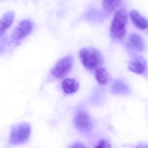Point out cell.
<instances>
[{
	"instance_id": "cell-1",
	"label": "cell",
	"mask_w": 148,
	"mask_h": 148,
	"mask_svg": "<svg viewBox=\"0 0 148 148\" xmlns=\"http://www.w3.org/2000/svg\"><path fill=\"white\" fill-rule=\"evenodd\" d=\"M79 56L83 65L89 70H96L103 62L100 52L91 47L82 49L79 52Z\"/></svg>"
},
{
	"instance_id": "cell-2",
	"label": "cell",
	"mask_w": 148,
	"mask_h": 148,
	"mask_svg": "<svg viewBox=\"0 0 148 148\" xmlns=\"http://www.w3.org/2000/svg\"><path fill=\"white\" fill-rule=\"evenodd\" d=\"M30 124L21 123L11 127L8 144L10 146H17L23 144L28 140L31 134Z\"/></svg>"
},
{
	"instance_id": "cell-3",
	"label": "cell",
	"mask_w": 148,
	"mask_h": 148,
	"mask_svg": "<svg viewBox=\"0 0 148 148\" xmlns=\"http://www.w3.org/2000/svg\"><path fill=\"white\" fill-rule=\"evenodd\" d=\"M127 16L124 10H117L114 16L110 28V34L113 38L121 39L127 33Z\"/></svg>"
},
{
	"instance_id": "cell-4",
	"label": "cell",
	"mask_w": 148,
	"mask_h": 148,
	"mask_svg": "<svg viewBox=\"0 0 148 148\" xmlns=\"http://www.w3.org/2000/svg\"><path fill=\"white\" fill-rule=\"evenodd\" d=\"M73 59L71 56L63 57L57 63L51 70L52 74L55 78L62 79L66 76L72 70Z\"/></svg>"
},
{
	"instance_id": "cell-5",
	"label": "cell",
	"mask_w": 148,
	"mask_h": 148,
	"mask_svg": "<svg viewBox=\"0 0 148 148\" xmlns=\"http://www.w3.org/2000/svg\"><path fill=\"white\" fill-rule=\"evenodd\" d=\"M32 23L29 20H25L20 22L14 30L11 38L15 41H19L27 36L32 30Z\"/></svg>"
},
{
	"instance_id": "cell-6",
	"label": "cell",
	"mask_w": 148,
	"mask_h": 148,
	"mask_svg": "<svg viewBox=\"0 0 148 148\" xmlns=\"http://www.w3.org/2000/svg\"><path fill=\"white\" fill-rule=\"evenodd\" d=\"M75 127L80 131L88 132L91 130L92 122L88 115L84 111H80L76 115L74 119Z\"/></svg>"
},
{
	"instance_id": "cell-7",
	"label": "cell",
	"mask_w": 148,
	"mask_h": 148,
	"mask_svg": "<svg viewBox=\"0 0 148 148\" xmlns=\"http://www.w3.org/2000/svg\"><path fill=\"white\" fill-rule=\"evenodd\" d=\"M147 67V62L143 56H137L130 62L128 69L137 74H142L146 71Z\"/></svg>"
},
{
	"instance_id": "cell-8",
	"label": "cell",
	"mask_w": 148,
	"mask_h": 148,
	"mask_svg": "<svg viewBox=\"0 0 148 148\" xmlns=\"http://www.w3.org/2000/svg\"><path fill=\"white\" fill-rule=\"evenodd\" d=\"M128 47L133 50L142 52L144 49V42L140 35L133 34L130 35L128 41Z\"/></svg>"
},
{
	"instance_id": "cell-9",
	"label": "cell",
	"mask_w": 148,
	"mask_h": 148,
	"mask_svg": "<svg viewBox=\"0 0 148 148\" xmlns=\"http://www.w3.org/2000/svg\"><path fill=\"white\" fill-rule=\"evenodd\" d=\"M15 13L13 11H9L4 14L0 19V37L3 35L14 21Z\"/></svg>"
},
{
	"instance_id": "cell-10",
	"label": "cell",
	"mask_w": 148,
	"mask_h": 148,
	"mask_svg": "<svg viewBox=\"0 0 148 148\" xmlns=\"http://www.w3.org/2000/svg\"><path fill=\"white\" fill-rule=\"evenodd\" d=\"M130 17L135 26L138 28L145 30L148 28V20L136 10H133L130 12Z\"/></svg>"
},
{
	"instance_id": "cell-11",
	"label": "cell",
	"mask_w": 148,
	"mask_h": 148,
	"mask_svg": "<svg viewBox=\"0 0 148 148\" xmlns=\"http://www.w3.org/2000/svg\"><path fill=\"white\" fill-rule=\"evenodd\" d=\"M62 87L65 93L67 94H72L78 90L79 84L75 79L68 78L62 81Z\"/></svg>"
},
{
	"instance_id": "cell-12",
	"label": "cell",
	"mask_w": 148,
	"mask_h": 148,
	"mask_svg": "<svg viewBox=\"0 0 148 148\" xmlns=\"http://www.w3.org/2000/svg\"><path fill=\"white\" fill-rule=\"evenodd\" d=\"M95 76L98 83L101 85L108 84L111 80L109 72L103 67H98L96 70Z\"/></svg>"
},
{
	"instance_id": "cell-13",
	"label": "cell",
	"mask_w": 148,
	"mask_h": 148,
	"mask_svg": "<svg viewBox=\"0 0 148 148\" xmlns=\"http://www.w3.org/2000/svg\"><path fill=\"white\" fill-rule=\"evenodd\" d=\"M111 91L115 94H126L130 92V90L125 83L121 81H116L112 85Z\"/></svg>"
},
{
	"instance_id": "cell-14",
	"label": "cell",
	"mask_w": 148,
	"mask_h": 148,
	"mask_svg": "<svg viewBox=\"0 0 148 148\" xmlns=\"http://www.w3.org/2000/svg\"><path fill=\"white\" fill-rule=\"evenodd\" d=\"M121 0H103V10L104 14H109L115 10Z\"/></svg>"
},
{
	"instance_id": "cell-15",
	"label": "cell",
	"mask_w": 148,
	"mask_h": 148,
	"mask_svg": "<svg viewBox=\"0 0 148 148\" xmlns=\"http://www.w3.org/2000/svg\"><path fill=\"white\" fill-rule=\"evenodd\" d=\"M95 147L108 148H111V146L110 143L108 140H102L98 142V144L97 146H96Z\"/></svg>"
},
{
	"instance_id": "cell-16",
	"label": "cell",
	"mask_w": 148,
	"mask_h": 148,
	"mask_svg": "<svg viewBox=\"0 0 148 148\" xmlns=\"http://www.w3.org/2000/svg\"><path fill=\"white\" fill-rule=\"evenodd\" d=\"M72 147H76V148H84L85 147V146H84L82 143L77 142V143H75L74 145H73Z\"/></svg>"
}]
</instances>
